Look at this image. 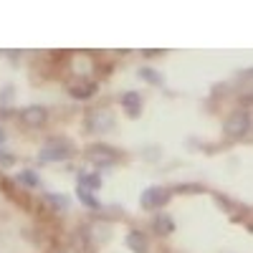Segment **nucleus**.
<instances>
[{
  "instance_id": "obj_1",
  "label": "nucleus",
  "mask_w": 253,
  "mask_h": 253,
  "mask_svg": "<svg viewBox=\"0 0 253 253\" xmlns=\"http://www.w3.org/2000/svg\"><path fill=\"white\" fill-rule=\"evenodd\" d=\"M84 155H86V162H91L96 167H112L124 160V152L112 144H91Z\"/></svg>"
},
{
  "instance_id": "obj_2",
  "label": "nucleus",
  "mask_w": 253,
  "mask_h": 253,
  "mask_svg": "<svg viewBox=\"0 0 253 253\" xmlns=\"http://www.w3.org/2000/svg\"><path fill=\"white\" fill-rule=\"evenodd\" d=\"M114 124H117L114 112L107 107V104H101V107L89 109V114H86V129H89V132L107 134V132H112V129H114Z\"/></svg>"
},
{
  "instance_id": "obj_3",
  "label": "nucleus",
  "mask_w": 253,
  "mask_h": 253,
  "mask_svg": "<svg viewBox=\"0 0 253 253\" xmlns=\"http://www.w3.org/2000/svg\"><path fill=\"white\" fill-rule=\"evenodd\" d=\"M223 132H225L228 139H243V137L251 132V112H246V109L233 112V114L225 119Z\"/></svg>"
},
{
  "instance_id": "obj_4",
  "label": "nucleus",
  "mask_w": 253,
  "mask_h": 253,
  "mask_svg": "<svg viewBox=\"0 0 253 253\" xmlns=\"http://www.w3.org/2000/svg\"><path fill=\"white\" fill-rule=\"evenodd\" d=\"M74 152L76 150L71 147L69 139H53L38 152V162H61V160L74 157Z\"/></svg>"
},
{
  "instance_id": "obj_5",
  "label": "nucleus",
  "mask_w": 253,
  "mask_h": 253,
  "mask_svg": "<svg viewBox=\"0 0 253 253\" xmlns=\"http://www.w3.org/2000/svg\"><path fill=\"white\" fill-rule=\"evenodd\" d=\"M170 198H172V193H170L167 187L152 185V187H147L144 193H142L139 205H142L144 210H160V208H165L167 203H170Z\"/></svg>"
},
{
  "instance_id": "obj_6",
  "label": "nucleus",
  "mask_w": 253,
  "mask_h": 253,
  "mask_svg": "<svg viewBox=\"0 0 253 253\" xmlns=\"http://www.w3.org/2000/svg\"><path fill=\"white\" fill-rule=\"evenodd\" d=\"M0 187H3V193L15 203V205H20L23 210H31V205H33V200H31V195H28V190H23L20 185H15V180H0Z\"/></svg>"
},
{
  "instance_id": "obj_7",
  "label": "nucleus",
  "mask_w": 253,
  "mask_h": 253,
  "mask_svg": "<svg viewBox=\"0 0 253 253\" xmlns=\"http://www.w3.org/2000/svg\"><path fill=\"white\" fill-rule=\"evenodd\" d=\"M20 122H23L28 129H41L46 122H48V109L41 107V104H31L20 112Z\"/></svg>"
},
{
  "instance_id": "obj_8",
  "label": "nucleus",
  "mask_w": 253,
  "mask_h": 253,
  "mask_svg": "<svg viewBox=\"0 0 253 253\" xmlns=\"http://www.w3.org/2000/svg\"><path fill=\"white\" fill-rule=\"evenodd\" d=\"M99 91V84L94 81V79H71L69 81V94L74 96V99H91L94 94Z\"/></svg>"
},
{
  "instance_id": "obj_9",
  "label": "nucleus",
  "mask_w": 253,
  "mask_h": 253,
  "mask_svg": "<svg viewBox=\"0 0 253 253\" xmlns=\"http://www.w3.org/2000/svg\"><path fill=\"white\" fill-rule=\"evenodd\" d=\"M86 238L91 246H99V243H107L112 238V223L107 220H94L86 225Z\"/></svg>"
},
{
  "instance_id": "obj_10",
  "label": "nucleus",
  "mask_w": 253,
  "mask_h": 253,
  "mask_svg": "<svg viewBox=\"0 0 253 253\" xmlns=\"http://www.w3.org/2000/svg\"><path fill=\"white\" fill-rule=\"evenodd\" d=\"M215 200H218V205H220L223 213H228L233 220H243V218L248 215V208H246V205L236 203L233 198H225L223 193H215Z\"/></svg>"
},
{
  "instance_id": "obj_11",
  "label": "nucleus",
  "mask_w": 253,
  "mask_h": 253,
  "mask_svg": "<svg viewBox=\"0 0 253 253\" xmlns=\"http://www.w3.org/2000/svg\"><path fill=\"white\" fill-rule=\"evenodd\" d=\"M124 246L132 253H147L150 251V241H147V233H142V230H129L124 238Z\"/></svg>"
},
{
  "instance_id": "obj_12",
  "label": "nucleus",
  "mask_w": 253,
  "mask_h": 253,
  "mask_svg": "<svg viewBox=\"0 0 253 253\" xmlns=\"http://www.w3.org/2000/svg\"><path fill=\"white\" fill-rule=\"evenodd\" d=\"M122 107H124V112H126L129 119H137L142 114V96L137 91H126L122 96Z\"/></svg>"
},
{
  "instance_id": "obj_13",
  "label": "nucleus",
  "mask_w": 253,
  "mask_h": 253,
  "mask_svg": "<svg viewBox=\"0 0 253 253\" xmlns=\"http://www.w3.org/2000/svg\"><path fill=\"white\" fill-rule=\"evenodd\" d=\"M43 205H46V210L48 213H66L69 210V205H71V200L66 198V195H56V193H46V198H43Z\"/></svg>"
},
{
  "instance_id": "obj_14",
  "label": "nucleus",
  "mask_w": 253,
  "mask_h": 253,
  "mask_svg": "<svg viewBox=\"0 0 253 253\" xmlns=\"http://www.w3.org/2000/svg\"><path fill=\"white\" fill-rule=\"evenodd\" d=\"M152 230L157 236H170L172 230H175V220L170 218V215H165V213H160L155 220H152Z\"/></svg>"
},
{
  "instance_id": "obj_15",
  "label": "nucleus",
  "mask_w": 253,
  "mask_h": 253,
  "mask_svg": "<svg viewBox=\"0 0 253 253\" xmlns=\"http://www.w3.org/2000/svg\"><path fill=\"white\" fill-rule=\"evenodd\" d=\"M15 185H20L23 190H33V187H41V177L33 170H23V172H18Z\"/></svg>"
},
{
  "instance_id": "obj_16",
  "label": "nucleus",
  "mask_w": 253,
  "mask_h": 253,
  "mask_svg": "<svg viewBox=\"0 0 253 253\" xmlns=\"http://www.w3.org/2000/svg\"><path fill=\"white\" fill-rule=\"evenodd\" d=\"M79 187L89 190V193H96V190L101 187V175H96V172H81V177H79Z\"/></svg>"
},
{
  "instance_id": "obj_17",
  "label": "nucleus",
  "mask_w": 253,
  "mask_h": 253,
  "mask_svg": "<svg viewBox=\"0 0 253 253\" xmlns=\"http://www.w3.org/2000/svg\"><path fill=\"white\" fill-rule=\"evenodd\" d=\"M76 195H79V200L86 205L89 210H101V203L94 198V193H89V190H84V187H76Z\"/></svg>"
},
{
  "instance_id": "obj_18",
  "label": "nucleus",
  "mask_w": 253,
  "mask_h": 253,
  "mask_svg": "<svg viewBox=\"0 0 253 253\" xmlns=\"http://www.w3.org/2000/svg\"><path fill=\"white\" fill-rule=\"evenodd\" d=\"M170 193H187V195H198V193H205V187L198 185V182H180L175 185V190H170Z\"/></svg>"
},
{
  "instance_id": "obj_19",
  "label": "nucleus",
  "mask_w": 253,
  "mask_h": 253,
  "mask_svg": "<svg viewBox=\"0 0 253 253\" xmlns=\"http://www.w3.org/2000/svg\"><path fill=\"white\" fill-rule=\"evenodd\" d=\"M139 76L144 79V81H150V84H155V86H162V76L155 71V69H150V66H144V69H139Z\"/></svg>"
},
{
  "instance_id": "obj_20",
  "label": "nucleus",
  "mask_w": 253,
  "mask_h": 253,
  "mask_svg": "<svg viewBox=\"0 0 253 253\" xmlns=\"http://www.w3.org/2000/svg\"><path fill=\"white\" fill-rule=\"evenodd\" d=\"M101 215H104V220H107V223H109V220H119V218H122L124 213H122V208H119V205H109V208H107V210H104V213H101Z\"/></svg>"
},
{
  "instance_id": "obj_21",
  "label": "nucleus",
  "mask_w": 253,
  "mask_h": 253,
  "mask_svg": "<svg viewBox=\"0 0 253 253\" xmlns=\"http://www.w3.org/2000/svg\"><path fill=\"white\" fill-rule=\"evenodd\" d=\"M13 96H15V91H13V86H5L3 91H0V99H3V104L8 107V104L13 101Z\"/></svg>"
},
{
  "instance_id": "obj_22",
  "label": "nucleus",
  "mask_w": 253,
  "mask_h": 253,
  "mask_svg": "<svg viewBox=\"0 0 253 253\" xmlns=\"http://www.w3.org/2000/svg\"><path fill=\"white\" fill-rule=\"evenodd\" d=\"M15 157L13 155H5V152H0V165H13Z\"/></svg>"
},
{
  "instance_id": "obj_23",
  "label": "nucleus",
  "mask_w": 253,
  "mask_h": 253,
  "mask_svg": "<svg viewBox=\"0 0 253 253\" xmlns=\"http://www.w3.org/2000/svg\"><path fill=\"white\" fill-rule=\"evenodd\" d=\"M144 53V58H157V56H162L165 51H142Z\"/></svg>"
},
{
  "instance_id": "obj_24",
  "label": "nucleus",
  "mask_w": 253,
  "mask_h": 253,
  "mask_svg": "<svg viewBox=\"0 0 253 253\" xmlns=\"http://www.w3.org/2000/svg\"><path fill=\"white\" fill-rule=\"evenodd\" d=\"M53 253H61V251H53Z\"/></svg>"
}]
</instances>
